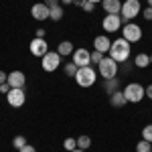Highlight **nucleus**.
<instances>
[{"mask_svg": "<svg viewBox=\"0 0 152 152\" xmlns=\"http://www.w3.org/2000/svg\"><path fill=\"white\" fill-rule=\"evenodd\" d=\"M136 152H152V144L148 140H144V138H142V140L136 144Z\"/></svg>", "mask_w": 152, "mask_h": 152, "instance_id": "4be33fe9", "label": "nucleus"}, {"mask_svg": "<svg viewBox=\"0 0 152 152\" xmlns=\"http://www.w3.org/2000/svg\"><path fill=\"white\" fill-rule=\"evenodd\" d=\"M130 53H132V45H130L126 39H118L112 43L110 47V57L114 59L116 63H124L130 59Z\"/></svg>", "mask_w": 152, "mask_h": 152, "instance_id": "f257e3e1", "label": "nucleus"}, {"mask_svg": "<svg viewBox=\"0 0 152 152\" xmlns=\"http://www.w3.org/2000/svg\"><path fill=\"white\" fill-rule=\"evenodd\" d=\"M24 144H26V138H24V136H14V140H12V146H14L16 150H20Z\"/></svg>", "mask_w": 152, "mask_h": 152, "instance_id": "b1692460", "label": "nucleus"}, {"mask_svg": "<svg viewBox=\"0 0 152 152\" xmlns=\"http://www.w3.org/2000/svg\"><path fill=\"white\" fill-rule=\"evenodd\" d=\"M31 53L35 55V57H45L49 53V43L45 41V39H33L31 41Z\"/></svg>", "mask_w": 152, "mask_h": 152, "instance_id": "f8f14e48", "label": "nucleus"}, {"mask_svg": "<svg viewBox=\"0 0 152 152\" xmlns=\"http://www.w3.org/2000/svg\"><path fill=\"white\" fill-rule=\"evenodd\" d=\"M6 102L10 107H23L24 102H26V95H24V87H18V89H10L6 94Z\"/></svg>", "mask_w": 152, "mask_h": 152, "instance_id": "6e6552de", "label": "nucleus"}, {"mask_svg": "<svg viewBox=\"0 0 152 152\" xmlns=\"http://www.w3.org/2000/svg\"><path fill=\"white\" fill-rule=\"evenodd\" d=\"M87 2H94V4H99V2H104V0H87Z\"/></svg>", "mask_w": 152, "mask_h": 152, "instance_id": "4c0bfd02", "label": "nucleus"}, {"mask_svg": "<svg viewBox=\"0 0 152 152\" xmlns=\"http://www.w3.org/2000/svg\"><path fill=\"white\" fill-rule=\"evenodd\" d=\"M37 39H45V28H37Z\"/></svg>", "mask_w": 152, "mask_h": 152, "instance_id": "72a5a7b5", "label": "nucleus"}, {"mask_svg": "<svg viewBox=\"0 0 152 152\" xmlns=\"http://www.w3.org/2000/svg\"><path fill=\"white\" fill-rule=\"evenodd\" d=\"M122 91H124V95H126V102H128V104H140L142 99L146 97V87L140 85V83H136V81L128 83Z\"/></svg>", "mask_w": 152, "mask_h": 152, "instance_id": "20e7f679", "label": "nucleus"}, {"mask_svg": "<svg viewBox=\"0 0 152 152\" xmlns=\"http://www.w3.org/2000/svg\"><path fill=\"white\" fill-rule=\"evenodd\" d=\"M142 138H144V140H148L152 144V124L144 126V130H142Z\"/></svg>", "mask_w": 152, "mask_h": 152, "instance_id": "a878e982", "label": "nucleus"}, {"mask_svg": "<svg viewBox=\"0 0 152 152\" xmlns=\"http://www.w3.org/2000/svg\"><path fill=\"white\" fill-rule=\"evenodd\" d=\"M118 89H120V79H118V77H112V79H105V83H104V91H105L107 95L116 94Z\"/></svg>", "mask_w": 152, "mask_h": 152, "instance_id": "a211bd4d", "label": "nucleus"}, {"mask_svg": "<svg viewBox=\"0 0 152 152\" xmlns=\"http://www.w3.org/2000/svg\"><path fill=\"white\" fill-rule=\"evenodd\" d=\"M110 47H112V41L107 39L105 35H99V37H95L94 39V49L95 51H99V53H110Z\"/></svg>", "mask_w": 152, "mask_h": 152, "instance_id": "4468645a", "label": "nucleus"}, {"mask_svg": "<svg viewBox=\"0 0 152 152\" xmlns=\"http://www.w3.org/2000/svg\"><path fill=\"white\" fill-rule=\"evenodd\" d=\"M77 69H79V67H77L73 61L65 63V67H63V71H65V75H67V77H75V75H77Z\"/></svg>", "mask_w": 152, "mask_h": 152, "instance_id": "aec40b11", "label": "nucleus"}, {"mask_svg": "<svg viewBox=\"0 0 152 152\" xmlns=\"http://www.w3.org/2000/svg\"><path fill=\"white\" fill-rule=\"evenodd\" d=\"M63 146H65V150H67V152H71V150L77 148V140H75V138H67V140L63 142Z\"/></svg>", "mask_w": 152, "mask_h": 152, "instance_id": "393cba45", "label": "nucleus"}, {"mask_svg": "<svg viewBox=\"0 0 152 152\" xmlns=\"http://www.w3.org/2000/svg\"><path fill=\"white\" fill-rule=\"evenodd\" d=\"M59 2H61V0H45V4H47L49 8H55V6H59Z\"/></svg>", "mask_w": 152, "mask_h": 152, "instance_id": "7c9ffc66", "label": "nucleus"}, {"mask_svg": "<svg viewBox=\"0 0 152 152\" xmlns=\"http://www.w3.org/2000/svg\"><path fill=\"white\" fill-rule=\"evenodd\" d=\"M102 26H104L107 33H116L122 28V18L120 14H105L104 20H102Z\"/></svg>", "mask_w": 152, "mask_h": 152, "instance_id": "9d476101", "label": "nucleus"}, {"mask_svg": "<svg viewBox=\"0 0 152 152\" xmlns=\"http://www.w3.org/2000/svg\"><path fill=\"white\" fill-rule=\"evenodd\" d=\"M122 39H126L130 45H132V43H138L142 39V28L134 23L124 24V26H122Z\"/></svg>", "mask_w": 152, "mask_h": 152, "instance_id": "0eeeda50", "label": "nucleus"}, {"mask_svg": "<svg viewBox=\"0 0 152 152\" xmlns=\"http://www.w3.org/2000/svg\"><path fill=\"white\" fill-rule=\"evenodd\" d=\"M6 79H8V75H6L4 71H0V85H2V83H6Z\"/></svg>", "mask_w": 152, "mask_h": 152, "instance_id": "473e14b6", "label": "nucleus"}, {"mask_svg": "<svg viewBox=\"0 0 152 152\" xmlns=\"http://www.w3.org/2000/svg\"><path fill=\"white\" fill-rule=\"evenodd\" d=\"M150 63H152V55H150Z\"/></svg>", "mask_w": 152, "mask_h": 152, "instance_id": "a19ab883", "label": "nucleus"}, {"mask_svg": "<svg viewBox=\"0 0 152 152\" xmlns=\"http://www.w3.org/2000/svg\"><path fill=\"white\" fill-rule=\"evenodd\" d=\"M59 65H61V55H59L57 51H49L45 57H41V67H43V71H47V73L57 71Z\"/></svg>", "mask_w": 152, "mask_h": 152, "instance_id": "423d86ee", "label": "nucleus"}, {"mask_svg": "<svg viewBox=\"0 0 152 152\" xmlns=\"http://www.w3.org/2000/svg\"><path fill=\"white\" fill-rule=\"evenodd\" d=\"M6 83L10 85L12 89L24 87V73H23V71H10V73H8V79H6Z\"/></svg>", "mask_w": 152, "mask_h": 152, "instance_id": "ddd939ff", "label": "nucleus"}, {"mask_svg": "<svg viewBox=\"0 0 152 152\" xmlns=\"http://www.w3.org/2000/svg\"><path fill=\"white\" fill-rule=\"evenodd\" d=\"M31 14H33V18H35V20L43 23V20H47L49 16H51V8H49L45 2H39V4H33Z\"/></svg>", "mask_w": 152, "mask_h": 152, "instance_id": "9b49d317", "label": "nucleus"}, {"mask_svg": "<svg viewBox=\"0 0 152 152\" xmlns=\"http://www.w3.org/2000/svg\"><path fill=\"white\" fill-rule=\"evenodd\" d=\"M148 6H152V0H148Z\"/></svg>", "mask_w": 152, "mask_h": 152, "instance_id": "ea45409f", "label": "nucleus"}, {"mask_svg": "<svg viewBox=\"0 0 152 152\" xmlns=\"http://www.w3.org/2000/svg\"><path fill=\"white\" fill-rule=\"evenodd\" d=\"M97 73L104 77V79H112L118 75V63L112 57H104L97 65Z\"/></svg>", "mask_w": 152, "mask_h": 152, "instance_id": "39448f33", "label": "nucleus"}, {"mask_svg": "<svg viewBox=\"0 0 152 152\" xmlns=\"http://www.w3.org/2000/svg\"><path fill=\"white\" fill-rule=\"evenodd\" d=\"M110 104L114 105V107H118V110H120V107H124V105L128 104V102H126L124 91H122V89H118L116 94H112V95H110Z\"/></svg>", "mask_w": 152, "mask_h": 152, "instance_id": "dca6fc26", "label": "nucleus"}, {"mask_svg": "<svg viewBox=\"0 0 152 152\" xmlns=\"http://www.w3.org/2000/svg\"><path fill=\"white\" fill-rule=\"evenodd\" d=\"M134 65H136L138 69H146V67L150 65V55H146V53H138V55L134 57Z\"/></svg>", "mask_w": 152, "mask_h": 152, "instance_id": "6ab92c4d", "label": "nucleus"}, {"mask_svg": "<svg viewBox=\"0 0 152 152\" xmlns=\"http://www.w3.org/2000/svg\"><path fill=\"white\" fill-rule=\"evenodd\" d=\"M83 2H85V0H73V4H75V6H83Z\"/></svg>", "mask_w": 152, "mask_h": 152, "instance_id": "c9c22d12", "label": "nucleus"}, {"mask_svg": "<svg viewBox=\"0 0 152 152\" xmlns=\"http://www.w3.org/2000/svg\"><path fill=\"white\" fill-rule=\"evenodd\" d=\"M63 14H65V12H63V8H61V6H55V8H51V16H49V18L57 23V20H61V18H63Z\"/></svg>", "mask_w": 152, "mask_h": 152, "instance_id": "5701e85b", "label": "nucleus"}, {"mask_svg": "<svg viewBox=\"0 0 152 152\" xmlns=\"http://www.w3.org/2000/svg\"><path fill=\"white\" fill-rule=\"evenodd\" d=\"M61 4H73V0H61Z\"/></svg>", "mask_w": 152, "mask_h": 152, "instance_id": "e433bc0d", "label": "nucleus"}, {"mask_svg": "<svg viewBox=\"0 0 152 152\" xmlns=\"http://www.w3.org/2000/svg\"><path fill=\"white\" fill-rule=\"evenodd\" d=\"M104 57H105L104 53H99V51H95V49L91 51V63H95V65H99V61H102Z\"/></svg>", "mask_w": 152, "mask_h": 152, "instance_id": "bb28decb", "label": "nucleus"}, {"mask_svg": "<svg viewBox=\"0 0 152 152\" xmlns=\"http://www.w3.org/2000/svg\"><path fill=\"white\" fill-rule=\"evenodd\" d=\"M10 89H12V87L8 85V83H2V85H0V94H8Z\"/></svg>", "mask_w": 152, "mask_h": 152, "instance_id": "2f4dec72", "label": "nucleus"}, {"mask_svg": "<svg viewBox=\"0 0 152 152\" xmlns=\"http://www.w3.org/2000/svg\"><path fill=\"white\" fill-rule=\"evenodd\" d=\"M89 146H91V138H89V136H79V138H77V148L87 150Z\"/></svg>", "mask_w": 152, "mask_h": 152, "instance_id": "412c9836", "label": "nucleus"}, {"mask_svg": "<svg viewBox=\"0 0 152 152\" xmlns=\"http://www.w3.org/2000/svg\"><path fill=\"white\" fill-rule=\"evenodd\" d=\"M73 51H75V47H73L71 41H61L57 45V53L61 57H69V55H73Z\"/></svg>", "mask_w": 152, "mask_h": 152, "instance_id": "f3484780", "label": "nucleus"}, {"mask_svg": "<svg viewBox=\"0 0 152 152\" xmlns=\"http://www.w3.org/2000/svg\"><path fill=\"white\" fill-rule=\"evenodd\" d=\"M138 14H142V6H140V0H124L122 2V12H120V18L122 23L128 24L132 18H136Z\"/></svg>", "mask_w": 152, "mask_h": 152, "instance_id": "f03ea898", "label": "nucleus"}, {"mask_svg": "<svg viewBox=\"0 0 152 152\" xmlns=\"http://www.w3.org/2000/svg\"><path fill=\"white\" fill-rule=\"evenodd\" d=\"M75 81H77L79 87H91V85H95V81H97V71H95L91 65L79 67V69H77V75H75Z\"/></svg>", "mask_w": 152, "mask_h": 152, "instance_id": "7ed1b4c3", "label": "nucleus"}, {"mask_svg": "<svg viewBox=\"0 0 152 152\" xmlns=\"http://www.w3.org/2000/svg\"><path fill=\"white\" fill-rule=\"evenodd\" d=\"M102 6H104V10L107 14H120L122 12V2L120 0H104Z\"/></svg>", "mask_w": 152, "mask_h": 152, "instance_id": "2eb2a0df", "label": "nucleus"}, {"mask_svg": "<svg viewBox=\"0 0 152 152\" xmlns=\"http://www.w3.org/2000/svg\"><path fill=\"white\" fill-rule=\"evenodd\" d=\"M71 61L77 67H87V65H91V51H87V49H75Z\"/></svg>", "mask_w": 152, "mask_h": 152, "instance_id": "1a4fd4ad", "label": "nucleus"}, {"mask_svg": "<svg viewBox=\"0 0 152 152\" xmlns=\"http://www.w3.org/2000/svg\"><path fill=\"white\" fill-rule=\"evenodd\" d=\"M81 8H83L85 12H94V10H95V4H94V2H87V0H85V2H83V6H81Z\"/></svg>", "mask_w": 152, "mask_h": 152, "instance_id": "cd10ccee", "label": "nucleus"}, {"mask_svg": "<svg viewBox=\"0 0 152 152\" xmlns=\"http://www.w3.org/2000/svg\"><path fill=\"white\" fill-rule=\"evenodd\" d=\"M18 152H37V148H35V146H31V144H24Z\"/></svg>", "mask_w": 152, "mask_h": 152, "instance_id": "c756f323", "label": "nucleus"}, {"mask_svg": "<svg viewBox=\"0 0 152 152\" xmlns=\"http://www.w3.org/2000/svg\"><path fill=\"white\" fill-rule=\"evenodd\" d=\"M146 97H150V99H152V85L146 87Z\"/></svg>", "mask_w": 152, "mask_h": 152, "instance_id": "f704fd0d", "label": "nucleus"}, {"mask_svg": "<svg viewBox=\"0 0 152 152\" xmlns=\"http://www.w3.org/2000/svg\"><path fill=\"white\" fill-rule=\"evenodd\" d=\"M142 16H144L146 20H152V6H148V8H144V10H142Z\"/></svg>", "mask_w": 152, "mask_h": 152, "instance_id": "c85d7f7f", "label": "nucleus"}, {"mask_svg": "<svg viewBox=\"0 0 152 152\" xmlns=\"http://www.w3.org/2000/svg\"><path fill=\"white\" fill-rule=\"evenodd\" d=\"M71 152H85V150H81V148H75V150H71Z\"/></svg>", "mask_w": 152, "mask_h": 152, "instance_id": "58836bf2", "label": "nucleus"}]
</instances>
